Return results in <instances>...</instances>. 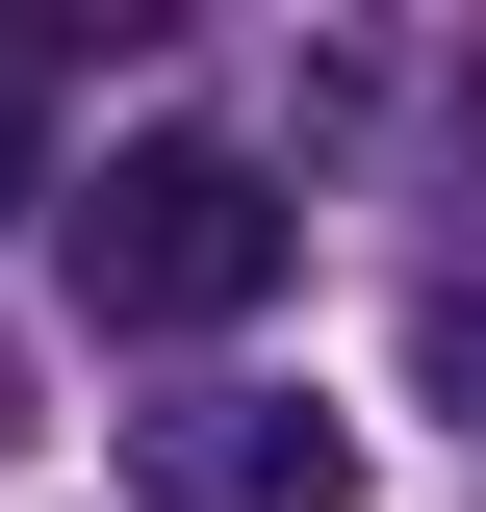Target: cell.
<instances>
[{"label": "cell", "mask_w": 486, "mask_h": 512, "mask_svg": "<svg viewBox=\"0 0 486 512\" xmlns=\"http://www.w3.org/2000/svg\"><path fill=\"white\" fill-rule=\"evenodd\" d=\"M52 256H77L103 333H231V308L307 282V205L256 180V154H205V128H154V154H103V180L52 205Z\"/></svg>", "instance_id": "1"}, {"label": "cell", "mask_w": 486, "mask_h": 512, "mask_svg": "<svg viewBox=\"0 0 486 512\" xmlns=\"http://www.w3.org/2000/svg\"><path fill=\"white\" fill-rule=\"evenodd\" d=\"M0 205H77L52 180V26H0Z\"/></svg>", "instance_id": "3"}, {"label": "cell", "mask_w": 486, "mask_h": 512, "mask_svg": "<svg viewBox=\"0 0 486 512\" xmlns=\"http://www.w3.org/2000/svg\"><path fill=\"white\" fill-rule=\"evenodd\" d=\"M128 487L154 512H359V436L307 384H180V410H128Z\"/></svg>", "instance_id": "2"}, {"label": "cell", "mask_w": 486, "mask_h": 512, "mask_svg": "<svg viewBox=\"0 0 486 512\" xmlns=\"http://www.w3.org/2000/svg\"><path fill=\"white\" fill-rule=\"evenodd\" d=\"M435 384H461V410H486V282H435Z\"/></svg>", "instance_id": "4"}]
</instances>
